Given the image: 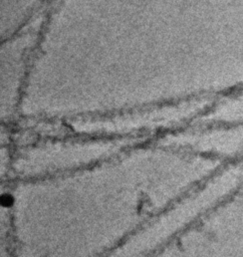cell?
Returning a JSON list of instances; mask_svg holds the SVG:
<instances>
[{
    "label": "cell",
    "mask_w": 243,
    "mask_h": 257,
    "mask_svg": "<svg viewBox=\"0 0 243 257\" xmlns=\"http://www.w3.org/2000/svg\"><path fill=\"white\" fill-rule=\"evenodd\" d=\"M212 124H234L243 125V96L230 102L213 114Z\"/></svg>",
    "instance_id": "obj_1"
}]
</instances>
